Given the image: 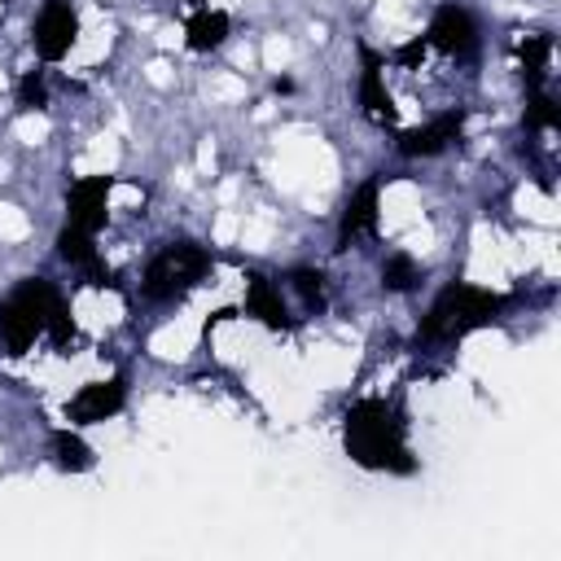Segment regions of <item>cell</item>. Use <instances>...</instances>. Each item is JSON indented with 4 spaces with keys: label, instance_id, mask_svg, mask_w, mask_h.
<instances>
[{
    "label": "cell",
    "instance_id": "obj_1",
    "mask_svg": "<svg viewBox=\"0 0 561 561\" xmlns=\"http://www.w3.org/2000/svg\"><path fill=\"white\" fill-rule=\"evenodd\" d=\"M342 447L368 473H399V478L416 473V456L408 443V416L386 394L355 399L342 412Z\"/></svg>",
    "mask_w": 561,
    "mask_h": 561
},
{
    "label": "cell",
    "instance_id": "obj_2",
    "mask_svg": "<svg viewBox=\"0 0 561 561\" xmlns=\"http://www.w3.org/2000/svg\"><path fill=\"white\" fill-rule=\"evenodd\" d=\"M35 337H48L57 351L75 342V316L66 294L48 276H22L4 298H0V346L4 355H26Z\"/></svg>",
    "mask_w": 561,
    "mask_h": 561
},
{
    "label": "cell",
    "instance_id": "obj_3",
    "mask_svg": "<svg viewBox=\"0 0 561 561\" xmlns=\"http://www.w3.org/2000/svg\"><path fill=\"white\" fill-rule=\"evenodd\" d=\"M513 294H500V289H486V285H473V280H447L434 302L425 307L416 333H412V351H434V346H451L478 329H491L500 324L508 311H513Z\"/></svg>",
    "mask_w": 561,
    "mask_h": 561
},
{
    "label": "cell",
    "instance_id": "obj_4",
    "mask_svg": "<svg viewBox=\"0 0 561 561\" xmlns=\"http://www.w3.org/2000/svg\"><path fill=\"white\" fill-rule=\"evenodd\" d=\"M210 267H215V259H210V250L202 241L171 237L140 267V298L153 302V307H175L210 276Z\"/></svg>",
    "mask_w": 561,
    "mask_h": 561
},
{
    "label": "cell",
    "instance_id": "obj_5",
    "mask_svg": "<svg viewBox=\"0 0 561 561\" xmlns=\"http://www.w3.org/2000/svg\"><path fill=\"white\" fill-rule=\"evenodd\" d=\"M425 44H430V53H443L451 61H473L482 48V26L469 4L443 0V4H434L430 22H425Z\"/></svg>",
    "mask_w": 561,
    "mask_h": 561
},
{
    "label": "cell",
    "instance_id": "obj_6",
    "mask_svg": "<svg viewBox=\"0 0 561 561\" xmlns=\"http://www.w3.org/2000/svg\"><path fill=\"white\" fill-rule=\"evenodd\" d=\"M75 39H79V9H75V0H44L39 13L31 18V48H35V57L57 66V61L70 57Z\"/></svg>",
    "mask_w": 561,
    "mask_h": 561
},
{
    "label": "cell",
    "instance_id": "obj_7",
    "mask_svg": "<svg viewBox=\"0 0 561 561\" xmlns=\"http://www.w3.org/2000/svg\"><path fill=\"white\" fill-rule=\"evenodd\" d=\"M127 408V373H114V377H101V381H83L70 399H66V421L70 425H105L114 421L118 412Z\"/></svg>",
    "mask_w": 561,
    "mask_h": 561
},
{
    "label": "cell",
    "instance_id": "obj_8",
    "mask_svg": "<svg viewBox=\"0 0 561 561\" xmlns=\"http://www.w3.org/2000/svg\"><path fill=\"white\" fill-rule=\"evenodd\" d=\"M381 228V175H368L342 206L337 215V232H333V254H346L355 241L377 237Z\"/></svg>",
    "mask_w": 561,
    "mask_h": 561
},
{
    "label": "cell",
    "instance_id": "obj_9",
    "mask_svg": "<svg viewBox=\"0 0 561 561\" xmlns=\"http://www.w3.org/2000/svg\"><path fill=\"white\" fill-rule=\"evenodd\" d=\"M114 188H118V175H75V180H66V224L96 237L110 219V193Z\"/></svg>",
    "mask_w": 561,
    "mask_h": 561
},
{
    "label": "cell",
    "instance_id": "obj_10",
    "mask_svg": "<svg viewBox=\"0 0 561 561\" xmlns=\"http://www.w3.org/2000/svg\"><path fill=\"white\" fill-rule=\"evenodd\" d=\"M465 118H469V114L456 105V110H443V114L425 118L421 127L399 131V140H394L399 158H438V153H447V149L465 136Z\"/></svg>",
    "mask_w": 561,
    "mask_h": 561
},
{
    "label": "cell",
    "instance_id": "obj_11",
    "mask_svg": "<svg viewBox=\"0 0 561 561\" xmlns=\"http://www.w3.org/2000/svg\"><path fill=\"white\" fill-rule=\"evenodd\" d=\"M241 311H245L250 320H259L263 329H272V333H289V329L298 324V316H294L289 302H285L280 280L267 276V272H259V267L245 272V298H241Z\"/></svg>",
    "mask_w": 561,
    "mask_h": 561
},
{
    "label": "cell",
    "instance_id": "obj_12",
    "mask_svg": "<svg viewBox=\"0 0 561 561\" xmlns=\"http://www.w3.org/2000/svg\"><path fill=\"white\" fill-rule=\"evenodd\" d=\"M359 110L377 127H394V96L386 88V57L368 44H359V83H355Z\"/></svg>",
    "mask_w": 561,
    "mask_h": 561
},
{
    "label": "cell",
    "instance_id": "obj_13",
    "mask_svg": "<svg viewBox=\"0 0 561 561\" xmlns=\"http://www.w3.org/2000/svg\"><path fill=\"white\" fill-rule=\"evenodd\" d=\"M53 245H57V259H61L66 267H79V272L88 276V285H96V289H114V272L101 263V254H96V237H92V232H83V228H75V224H61Z\"/></svg>",
    "mask_w": 561,
    "mask_h": 561
},
{
    "label": "cell",
    "instance_id": "obj_14",
    "mask_svg": "<svg viewBox=\"0 0 561 561\" xmlns=\"http://www.w3.org/2000/svg\"><path fill=\"white\" fill-rule=\"evenodd\" d=\"M513 53H517V75H522L526 92L543 88L548 70H552V35L548 31H526V35H517Z\"/></svg>",
    "mask_w": 561,
    "mask_h": 561
},
{
    "label": "cell",
    "instance_id": "obj_15",
    "mask_svg": "<svg viewBox=\"0 0 561 561\" xmlns=\"http://www.w3.org/2000/svg\"><path fill=\"white\" fill-rule=\"evenodd\" d=\"M228 35H232V18H228L224 9H215V4L193 9V18L184 22V44H188V53H215V48L228 44Z\"/></svg>",
    "mask_w": 561,
    "mask_h": 561
},
{
    "label": "cell",
    "instance_id": "obj_16",
    "mask_svg": "<svg viewBox=\"0 0 561 561\" xmlns=\"http://www.w3.org/2000/svg\"><path fill=\"white\" fill-rule=\"evenodd\" d=\"M276 280L298 298V307H302L307 316H324V307H329V280H324L320 267H311V263H294V267H285Z\"/></svg>",
    "mask_w": 561,
    "mask_h": 561
},
{
    "label": "cell",
    "instance_id": "obj_17",
    "mask_svg": "<svg viewBox=\"0 0 561 561\" xmlns=\"http://www.w3.org/2000/svg\"><path fill=\"white\" fill-rule=\"evenodd\" d=\"M48 451H53V465H57L61 473H88V469L96 465V456H92L88 438L79 434V425H61V430H53Z\"/></svg>",
    "mask_w": 561,
    "mask_h": 561
},
{
    "label": "cell",
    "instance_id": "obj_18",
    "mask_svg": "<svg viewBox=\"0 0 561 561\" xmlns=\"http://www.w3.org/2000/svg\"><path fill=\"white\" fill-rule=\"evenodd\" d=\"M421 280H425V267H421L408 250H390V254L381 259V267H377L381 294H412Z\"/></svg>",
    "mask_w": 561,
    "mask_h": 561
},
{
    "label": "cell",
    "instance_id": "obj_19",
    "mask_svg": "<svg viewBox=\"0 0 561 561\" xmlns=\"http://www.w3.org/2000/svg\"><path fill=\"white\" fill-rule=\"evenodd\" d=\"M522 127H526L530 136H539V131H561V105L552 101V92H548V88L526 92V114H522Z\"/></svg>",
    "mask_w": 561,
    "mask_h": 561
},
{
    "label": "cell",
    "instance_id": "obj_20",
    "mask_svg": "<svg viewBox=\"0 0 561 561\" xmlns=\"http://www.w3.org/2000/svg\"><path fill=\"white\" fill-rule=\"evenodd\" d=\"M18 110H22V114L48 110V79H44V70H26V75L18 79Z\"/></svg>",
    "mask_w": 561,
    "mask_h": 561
},
{
    "label": "cell",
    "instance_id": "obj_21",
    "mask_svg": "<svg viewBox=\"0 0 561 561\" xmlns=\"http://www.w3.org/2000/svg\"><path fill=\"white\" fill-rule=\"evenodd\" d=\"M425 53H430V44H425V35H416V39H408L390 61H394L399 70H416V66L425 61Z\"/></svg>",
    "mask_w": 561,
    "mask_h": 561
},
{
    "label": "cell",
    "instance_id": "obj_22",
    "mask_svg": "<svg viewBox=\"0 0 561 561\" xmlns=\"http://www.w3.org/2000/svg\"><path fill=\"white\" fill-rule=\"evenodd\" d=\"M228 316H237V311H232V307L210 311V316H206V324H202V337H210V333H215V324H219V320H228Z\"/></svg>",
    "mask_w": 561,
    "mask_h": 561
},
{
    "label": "cell",
    "instance_id": "obj_23",
    "mask_svg": "<svg viewBox=\"0 0 561 561\" xmlns=\"http://www.w3.org/2000/svg\"><path fill=\"white\" fill-rule=\"evenodd\" d=\"M272 92H276V96H294V92H298V83H294L289 75H276V79H272Z\"/></svg>",
    "mask_w": 561,
    "mask_h": 561
},
{
    "label": "cell",
    "instance_id": "obj_24",
    "mask_svg": "<svg viewBox=\"0 0 561 561\" xmlns=\"http://www.w3.org/2000/svg\"><path fill=\"white\" fill-rule=\"evenodd\" d=\"M188 4H193V9H206V4H210V0H188Z\"/></svg>",
    "mask_w": 561,
    "mask_h": 561
}]
</instances>
